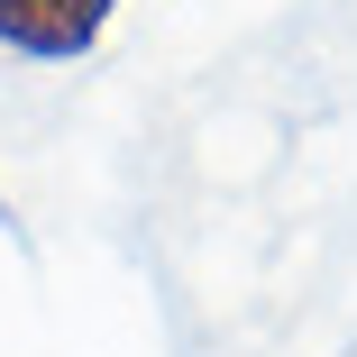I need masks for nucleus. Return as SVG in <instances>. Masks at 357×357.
Wrapping results in <instances>:
<instances>
[{"mask_svg": "<svg viewBox=\"0 0 357 357\" xmlns=\"http://www.w3.org/2000/svg\"><path fill=\"white\" fill-rule=\"evenodd\" d=\"M119 19V0H0V46L28 64H83Z\"/></svg>", "mask_w": 357, "mask_h": 357, "instance_id": "1", "label": "nucleus"}]
</instances>
